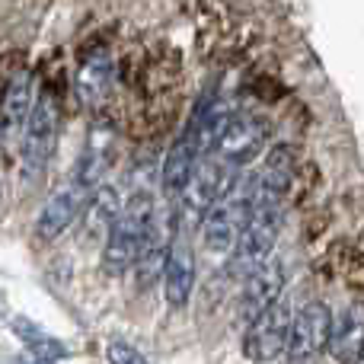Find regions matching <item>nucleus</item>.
<instances>
[{
	"label": "nucleus",
	"mask_w": 364,
	"mask_h": 364,
	"mask_svg": "<svg viewBox=\"0 0 364 364\" xmlns=\"http://www.w3.org/2000/svg\"><path fill=\"white\" fill-rule=\"evenodd\" d=\"M154 198L147 192H134L125 205L119 208L112 227L106 233V246H102V272L106 275H125L144 246L147 233L154 224Z\"/></svg>",
	"instance_id": "nucleus-1"
},
{
	"label": "nucleus",
	"mask_w": 364,
	"mask_h": 364,
	"mask_svg": "<svg viewBox=\"0 0 364 364\" xmlns=\"http://www.w3.org/2000/svg\"><path fill=\"white\" fill-rule=\"evenodd\" d=\"M252 218V176L240 173L227 195L201 218V237L211 252H233Z\"/></svg>",
	"instance_id": "nucleus-2"
},
{
	"label": "nucleus",
	"mask_w": 364,
	"mask_h": 364,
	"mask_svg": "<svg viewBox=\"0 0 364 364\" xmlns=\"http://www.w3.org/2000/svg\"><path fill=\"white\" fill-rule=\"evenodd\" d=\"M240 166H233L230 160H224L220 154H208V157L195 160V170L188 176L186 188L179 195L182 205V218L188 220H201L220 198L227 195V188L237 182Z\"/></svg>",
	"instance_id": "nucleus-3"
},
{
	"label": "nucleus",
	"mask_w": 364,
	"mask_h": 364,
	"mask_svg": "<svg viewBox=\"0 0 364 364\" xmlns=\"http://www.w3.org/2000/svg\"><path fill=\"white\" fill-rule=\"evenodd\" d=\"M291 326H294V314H291L288 301L278 297V301L272 304V307H265L256 320L246 323L243 355L256 364H269V361L282 358V355L288 352Z\"/></svg>",
	"instance_id": "nucleus-4"
},
{
	"label": "nucleus",
	"mask_w": 364,
	"mask_h": 364,
	"mask_svg": "<svg viewBox=\"0 0 364 364\" xmlns=\"http://www.w3.org/2000/svg\"><path fill=\"white\" fill-rule=\"evenodd\" d=\"M333 333V310L323 301H310L297 310L288 339V361L284 364H320Z\"/></svg>",
	"instance_id": "nucleus-5"
},
{
	"label": "nucleus",
	"mask_w": 364,
	"mask_h": 364,
	"mask_svg": "<svg viewBox=\"0 0 364 364\" xmlns=\"http://www.w3.org/2000/svg\"><path fill=\"white\" fill-rule=\"evenodd\" d=\"M58 141V102L45 90L29 109V119L23 122V160L29 173H42L55 154Z\"/></svg>",
	"instance_id": "nucleus-6"
},
{
	"label": "nucleus",
	"mask_w": 364,
	"mask_h": 364,
	"mask_svg": "<svg viewBox=\"0 0 364 364\" xmlns=\"http://www.w3.org/2000/svg\"><path fill=\"white\" fill-rule=\"evenodd\" d=\"M272 134L269 119L262 115H252V112H233L230 125H227L224 138H220L218 151L224 160H230L233 166H246L265 151V141Z\"/></svg>",
	"instance_id": "nucleus-7"
},
{
	"label": "nucleus",
	"mask_w": 364,
	"mask_h": 364,
	"mask_svg": "<svg viewBox=\"0 0 364 364\" xmlns=\"http://www.w3.org/2000/svg\"><path fill=\"white\" fill-rule=\"evenodd\" d=\"M96 188L87 186L83 179H70L64 182L61 188H55V192L48 195V201H45L42 214H38V224H36V233L42 240H55L61 230H68V224H74L77 218H80V211L87 208V201L93 198Z\"/></svg>",
	"instance_id": "nucleus-8"
},
{
	"label": "nucleus",
	"mask_w": 364,
	"mask_h": 364,
	"mask_svg": "<svg viewBox=\"0 0 364 364\" xmlns=\"http://www.w3.org/2000/svg\"><path fill=\"white\" fill-rule=\"evenodd\" d=\"M230 119H233V109L227 106V102H220V100H211V96L195 109L192 122H188L186 138L192 141V147H195L198 157H208V154L218 151V144H220V138H224Z\"/></svg>",
	"instance_id": "nucleus-9"
},
{
	"label": "nucleus",
	"mask_w": 364,
	"mask_h": 364,
	"mask_svg": "<svg viewBox=\"0 0 364 364\" xmlns=\"http://www.w3.org/2000/svg\"><path fill=\"white\" fill-rule=\"evenodd\" d=\"M284 291V272L278 262H262L250 278H243V297H240V316L246 323L256 320L265 307L282 297Z\"/></svg>",
	"instance_id": "nucleus-10"
},
{
	"label": "nucleus",
	"mask_w": 364,
	"mask_h": 364,
	"mask_svg": "<svg viewBox=\"0 0 364 364\" xmlns=\"http://www.w3.org/2000/svg\"><path fill=\"white\" fill-rule=\"evenodd\" d=\"M364 348V301H352L339 316L333 320L326 352L339 364H355Z\"/></svg>",
	"instance_id": "nucleus-11"
},
{
	"label": "nucleus",
	"mask_w": 364,
	"mask_h": 364,
	"mask_svg": "<svg viewBox=\"0 0 364 364\" xmlns=\"http://www.w3.org/2000/svg\"><path fill=\"white\" fill-rule=\"evenodd\" d=\"M192 288H195V259L186 243H173L170 259H166V272H164L166 304L176 310L186 307L188 297H192Z\"/></svg>",
	"instance_id": "nucleus-12"
},
{
	"label": "nucleus",
	"mask_w": 364,
	"mask_h": 364,
	"mask_svg": "<svg viewBox=\"0 0 364 364\" xmlns=\"http://www.w3.org/2000/svg\"><path fill=\"white\" fill-rule=\"evenodd\" d=\"M166 259H170V237H166V230L157 224V218H154L151 224V233H147L144 246H141L138 252V288L141 291H151L154 284L164 278L166 272Z\"/></svg>",
	"instance_id": "nucleus-13"
},
{
	"label": "nucleus",
	"mask_w": 364,
	"mask_h": 364,
	"mask_svg": "<svg viewBox=\"0 0 364 364\" xmlns=\"http://www.w3.org/2000/svg\"><path fill=\"white\" fill-rule=\"evenodd\" d=\"M195 160H198V154H195L192 141L182 134L176 144L170 147L166 164H164V179H160V188H164V198L166 201H179L182 188H186V182H188V176H192V170H195Z\"/></svg>",
	"instance_id": "nucleus-14"
},
{
	"label": "nucleus",
	"mask_w": 364,
	"mask_h": 364,
	"mask_svg": "<svg viewBox=\"0 0 364 364\" xmlns=\"http://www.w3.org/2000/svg\"><path fill=\"white\" fill-rule=\"evenodd\" d=\"M32 102H36L32 100V74L23 68L6 80L4 96H0V119H4V125H10V128L23 125L29 119Z\"/></svg>",
	"instance_id": "nucleus-15"
},
{
	"label": "nucleus",
	"mask_w": 364,
	"mask_h": 364,
	"mask_svg": "<svg viewBox=\"0 0 364 364\" xmlns=\"http://www.w3.org/2000/svg\"><path fill=\"white\" fill-rule=\"evenodd\" d=\"M109 80H112V61L106 51H96L77 70V93L87 106H100L102 96L109 93Z\"/></svg>",
	"instance_id": "nucleus-16"
},
{
	"label": "nucleus",
	"mask_w": 364,
	"mask_h": 364,
	"mask_svg": "<svg viewBox=\"0 0 364 364\" xmlns=\"http://www.w3.org/2000/svg\"><path fill=\"white\" fill-rule=\"evenodd\" d=\"M13 333H16L19 339H23V346L29 348L32 358L42 361V364H55V361H61L64 355H68L64 342H58L55 336L42 333V329L32 326L29 320H16V323H13Z\"/></svg>",
	"instance_id": "nucleus-17"
},
{
	"label": "nucleus",
	"mask_w": 364,
	"mask_h": 364,
	"mask_svg": "<svg viewBox=\"0 0 364 364\" xmlns=\"http://www.w3.org/2000/svg\"><path fill=\"white\" fill-rule=\"evenodd\" d=\"M106 358H109V364H151L138 348L128 346V342H109Z\"/></svg>",
	"instance_id": "nucleus-18"
},
{
	"label": "nucleus",
	"mask_w": 364,
	"mask_h": 364,
	"mask_svg": "<svg viewBox=\"0 0 364 364\" xmlns=\"http://www.w3.org/2000/svg\"><path fill=\"white\" fill-rule=\"evenodd\" d=\"M355 364H364V348H361V355H358V358H355Z\"/></svg>",
	"instance_id": "nucleus-19"
}]
</instances>
